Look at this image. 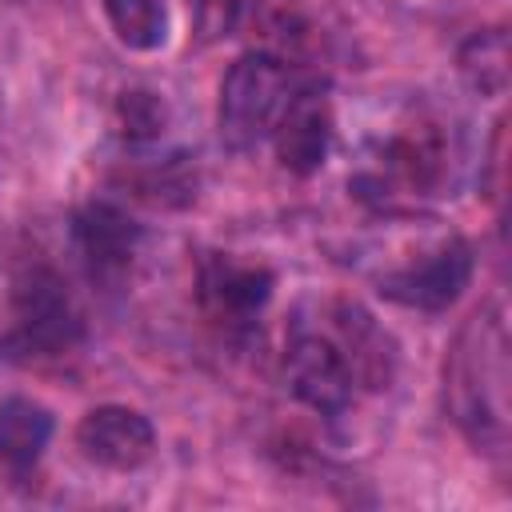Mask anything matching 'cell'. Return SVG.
I'll use <instances>...</instances> for the list:
<instances>
[{
  "label": "cell",
  "mask_w": 512,
  "mask_h": 512,
  "mask_svg": "<svg viewBox=\"0 0 512 512\" xmlns=\"http://www.w3.org/2000/svg\"><path fill=\"white\" fill-rule=\"evenodd\" d=\"M120 116H124V132L132 140H156L164 132V104L152 92H124Z\"/></svg>",
  "instance_id": "13"
},
{
  "label": "cell",
  "mask_w": 512,
  "mask_h": 512,
  "mask_svg": "<svg viewBox=\"0 0 512 512\" xmlns=\"http://www.w3.org/2000/svg\"><path fill=\"white\" fill-rule=\"evenodd\" d=\"M272 148H276V160L296 172V176H312L328 148H332V104L324 96L320 84H300L284 108V116L276 120L272 128Z\"/></svg>",
  "instance_id": "8"
},
{
  "label": "cell",
  "mask_w": 512,
  "mask_h": 512,
  "mask_svg": "<svg viewBox=\"0 0 512 512\" xmlns=\"http://www.w3.org/2000/svg\"><path fill=\"white\" fill-rule=\"evenodd\" d=\"M444 404L476 452H508V316L500 300L480 304L460 324L444 360Z\"/></svg>",
  "instance_id": "1"
},
{
  "label": "cell",
  "mask_w": 512,
  "mask_h": 512,
  "mask_svg": "<svg viewBox=\"0 0 512 512\" xmlns=\"http://www.w3.org/2000/svg\"><path fill=\"white\" fill-rule=\"evenodd\" d=\"M472 280V244L456 232L440 236L432 248H424L416 260L384 272L380 296L408 304V308H424V312H440L448 308Z\"/></svg>",
  "instance_id": "5"
},
{
  "label": "cell",
  "mask_w": 512,
  "mask_h": 512,
  "mask_svg": "<svg viewBox=\"0 0 512 512\" xmlns=\"http://www.w3.org/2000/svg\"><path fill=\"white\" fill-rule=\"evenodd\" d=\"M80 332H84V324L68 296V284L48 264H32L12 280L8 336L0 340L4 352L24 356V360L60 356V352L76 348Z\"/></svg>",
  "instance_id": "3"
},
{
  "label": "cell",
  "mask_w": 512,
  "mask_h": 512,
  "mask_svg": "<svg viewBox=\"0 0 512 512\" xmlns=\"http://www.w3.org/2000/svg\"><path fill=\"white\" fill-rule=\"evenodd\" d=\"M284 384L304 408L320 416H340L348 412L356 392V364L340 336L300 328L284 352Z\"/></svg>",
  "instance_id": "4"
},
{
  "label": "cell",
  "mask_w": 512,
  "mask_h": 512,
  "mask_svg": "<svg viewBox=\"0 0 512 512\" xmlns=\"http://www.w3.org/2000/svg\"><path fill=\"white\" fill-rule=\"evenodd\" d=\"M52 412L32 396H8L0 400V460L24 476L40 464L48 440H52Z\"/></svg>",
  "instance_id": "10"
},
{
  "label": "cell",
  "mask_w": 512,
  "mask_h": 512,
  "mask_svg": "<svg viewBox=\"0 0 512 512\" xmlns=\"http://www.w3.org/2000/svg\"><path fill=\"white\" fill-rule=\"evenodd\" d=\"M304 80L284 56L272 52H244L220 80V104H216V128L220 140L232 152H252L260 148L276 120L284 116L292 92Z\"/></svg>",
  "instance_id": "2"
},
{
  "label": "cell",
  "mask_w": 512,
  "mask_h": 512,
  "mask_svg": "<svg viewBox=\"0 0 512 512\" xmlns=\"http://www.w3.org/2000/svg\"><path fill=\"white\" fill-rule=\"evenodd\" d=\"M272 272L232 256H212L200 268V304L228 332L248 328L272 300Z\"/></svg>",
  "instance_id": "7"
},
{
  "label": "cell",
  "mask_w": 512,
  "mask_h": 512,
  "mask_svg": "<svg viewBox=\"0 0 512 512\" xmlns=\"http://www.w3.org/2000/svg\"><path fill=\"white\" fill-rule=\"evenodd\" d=\"M460 76L480 96H504L508 88V36L504 28H484L460 48Z\"/></svg>",
  "instance_id": "11"
},
{
  "label": "cell",
  "mask_w": 512,
  "mask_h": 512,
  "mask_svg": "<svg viewBox=\"0 0 512 512\" xmlns=\"http://www.w3.org/2000/svg\"><path fill=\"white\" fill-rule=\"evenodd\" d=\"M72 244L96 280L124 276L136 248H140V224L120 208L116 200H92L72 220Z\"/></svg>",
  "instance_id": "9"
},
{
  "label": "cell",
  "mask_w": 512,
  "mask_h": 512,
  "mask_svg": "<svg viewBox=\"0 0 512 512\" xmlns=\"http://www.w3.org/2000/svg\"><path fill=\"white\" fill-rule=\"evenodd\" d=\"M104 16H108L116 40L132 52H152L168 40L164 0H104Z\"/></svg>",
  "instance_id": "12"
},
{
  "label": "cell",
  "mask_w": 512,
  "mask_h": 512,
  "mask_svg": "<svg viewBox=\"0 0 512 512\" xmlns=\"http://www.w3.org/2000/svg\"><path fill=\"white\" fill-rule=\"evenodd\" d=\"M76 448L84 452L88 464L104 472H136L156 452V428L144 412L128 404H100L80 416Z\"/></svg>",
  "instance_id": "6"
}]
</instances>
